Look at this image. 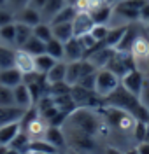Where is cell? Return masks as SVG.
<instances>
[{"instance_id":"277c9868","label":"cell","mask_w":149,"mask_h":154,"mask_svg":"<svg viewBox=\"0 0 149 154\" xmlns=\"http://www.w3.org/2000/svg\"><path fill=\"white\" fill-rule=\"evenodd\" d=\"M105 68L110 70L112 74H116V75L121 79L123 75H126L130 70L135 68V63H133V60L130 56V53H119V51H116L114 56L110 58V61L107 63Z\"/></svg>"},{"instance_id":"4316f807","label":"cell","mask_w":149,"mask_h":154,"mask_svg":"<svg viewBox=\"0 0 149 154\" xmlns=\"http://www.w3.org/2000/svg\"><path fill=\"white\" fill-rule=\"evenodd\" d=\"M32 35H33V28H32V26L16 21V49L23 48Z\"/></svg>"},{"instance_id":"8992f818","label":"cell","mask_w":149,"mask_h":154,"mask_svg":"<svg viewBox=\"0 0 149 154\" xmlns=\"http://www.w3.org/2000/svg\"><path fill=\"white\" fill-rule=\"evenodd\" d=\"M119 81H121V86L125 88L128 93L139 96L140 91H142V88H144L146 77H144V72H140V70H137V68H133V70H130L126 75L121 77Z\"/></svg>"},{"instance_id":"f907efd6","label":"cell","mask_w":149,"mask_h":154,"mask_svg":"<svg viewBox=\"0 0 149 154\" xmlns=\"http://www.w3.org/2000/svg\"><path fill=\"white\" fill-rule=\"evenodd\" d=\"M147 35H149V26H147Z\"/></svg>"},{"instance_id":"5b68a950","label":"cell","mask_w":149,"mask_h":154,"mask_svg":"<svg viewBox=\"0 0 149 154\" xmlns=\"http://www.w3.org/2000/svg\"><path fill=\"white\" fill-rule=\"evenodd\" d=\"M72 123L76 125L77 130L84 131L86 135H95L97 131V119L95 116L91 114L86 109H81V110H74L72 114Z\"/></svg>"},{"instance_id":"83f0119b","label":"cell","mask_w":149,"mask_h":154,"mask_svg":"<svg viewBox=\"0 0 149 154\" xmlns=\"http://www.w3.org/2000/svg\"><path fill=\"white\" fill-rule=\"evenodd\" d=\"M20 49H25V51L30 53L32 56H39V54H44V53H46V42H42V40H39L37 37L32 35V37L26 40V44Z\"/></svg>"},{"instance_id":"4fadbf2b","label":"cell","mask_w":149,"mask_h":154,"mask_svg":"<svg viewBox=\"0 0 149 154\" xmlns=\"http://www.w3.org/2000/svg\"><path fill=\"white\" fill-rule=\"evenodd\" d=\"M23 82V72L16 67L0 70V84L7 88H16L18 84Z\"/></svg>"},{"instance_id":"6da1fadb","label":"cell","mask_w":149,"mask_h":154,"mask_svg":"<svg viewBox=\"0 0 149 154\" xmlns=\"http://www.w3.org/2000/svg\"><path fill=\"white\" fill-rule=\"evenodd\" d=\"M105 103H109L110 107H116V109H121V110L132 114L137 121H146V123L149 121V110L140 103L139 96L128 93L121 84L109 96H105Z\"/></svg>"},{"instance_id":"30bf717a","label":"cell","mask_w":149,"mask_h":154,"mask_svg":"<svg viewBox=\"0 0 149 154\" xmlns=\"http://www.w3.org/2000/svg\"><path fill=\"white\" fill-rule=\"evenodd\" d=\"M26 112V109L18 105H9V107H0V126L9 125V123H20L23 116Z\"/></svg>"},{"instance_id":"9a60e30c","label":"cell","mask_w":149,"mask_h":154,"mask_svg":"<svg viewBox=\"0 0 149 154\" xmlns=\"http://www.w3.org/2000/svg\"><path fill=\"white\" fill-rule=\"evenodd\" d=\"M139 33H140V30L135 23L128 25L123 38L119 40V44L116 46V51H119V53H130V49H132V46H133V42H135V38H137Z\"/></svg>"},{"instance_id":"44dd1931","label":"cell","mask_w":149,"mask_h":154,"mask_svg":"<svg viewBox=\"0 0 149 154\" xmlns=\"http://www.w3.org/2000/svg\"><path fill=\"white\" fill-rule=\"evenodd\" d=\"M53 30V37L58 38L60 42H69L70 38H74V26L72 23H58V25H51Z\"/></svg>"},{"instance_id":"8d00e7d4","label":"cell","mask_w":149,"mask_h":154,"mask_svg":"<svg viewBox=\"0 0 149 154\" xmlns=\"http://www.w3.org/2000/svg\"><path fill=\"white\" fill-rule=\"evenodd\" d=\"M28 2L30 0H7V9L12 11V12L16 14L18 11L25 9V7L28 5Z\"/></svg>"},{"instance_id":"d590c367","label":"cell","mask_w":149,"mask_h":154,"mask_svg":"<svg viewBox=\"0 0 149 154\" xmlns=\"http://www.w3.org/2000/svg\"><path fill=\"white\" fill-rule=\"evenodd\" d=\"M14 23V12L9 9H0V28Z\"/></svg>"},{"instance_id":"816d5d0a","label":"cell","mask_w":149,"mask_h":154,"mask_svg":"<svg viewBox=\"0 0 149 154\" xmlns=\"http://www.w3.org/2000/svg\"><path fill=\"white\" fill-rule=\"evenodd\" d=\"M60 154H65V152H60Z\"/></svg>"},{"instance_id":"1f68e13d","label":"cell","mask_w":149,"mask_h":154,"mask_svg":"<svg viewBox=\"0 0 149 154\" xmlns=\"http://www.w3.org/2000/svg\"><path fill=\"white\" fill-rule=\"evenodd\" d=\"M9 105H16L14 103V91H12V88L0 84V107H9Z\"/></svg>"},{"instance_id":"8fae6325","label":"cell","mask_w":149,"mask_h":154,"mask_svg":"<svg viewBox=\"0 0 149 154\" xmlns=\"http://www.w3.org/2000/svg\"><path fill=\"white\" fill-rule=\"evenodd\" d=\"M14 21H18V23H25V25H28V26H37L39 23H42V18H40V12L37 9H32V7H25V9L18 11L16 14H14Z\"/></svg>"},{"instance_id":"d4e9b609","label":"cell","mask_w":149,"mask_h":154,"mask_svg":"<svg viewBox=\"0 0 149 154\" xmlns=\"http://www.w3.org/2000/svg\"><path fill=\"white\" fill-rule=\"evenodd\" d=\"M0 44L16 48V21L0 28Z\"/></svg>"},{"instance_id":"7402d4cb","label":"cell","mask_w":149,"mask_h":154,"mask_svg":"<svg viewBox=\"0 0 149 154\" xmlns=\"http://www.w3.org/2000/svg\"><path fill=\"white\" fill-rule=\"evenodd\" d=\"M16 65V48L0 44V70H5Z\"/></svg>"},{"instance_id":"3957f363","label":"cell","mask_w":149,"mask_h":154,"mask_svg":"<svg viewBox=\"0 0 149 154\" xmlns=\"http://www.w3.org/2000/svg\"><path fill=\"white\" fill-rule=\"evenodd\" d=\"M121 84L119 77L116 74H112L107 68H100L97 70V81H95V93L98 96H109L116 88Z\"/></svg>"},{"instance_id":"9c48e42d","label":"cell","mask_w":149,"mask_h":154,"mask_svg":"<svg viewBox=\"0 0 149 154\" xmlns=\"http://www.w3.org/2000/svg\"><path fill=\"white\" fill-rule=\"evenodd\" d=\"M84 54L86 51L82 48L81 40L77 37L70 38L69 42H65V54H63V61H79V60H84Z\"/></svg>"},{"instance_id":"ffe728a7","label":"cell","mask_w":149,"mask_h":154,"mask_svg":"<svg viewBox=\"0 0 149 154\" xmlns=\"http://www.w3.org/2000/svg\"><path fill=\"white\" fill-rule=\"evenodd\" d=\"M20 131H21V121L0 126V145H9Z\"/></svg>"},{"instance_id":"c3c4849f","label":"cell","mask_w":149,"mask_h":154,"mask_svg":"<svg viewBox=\"0 0 149 154\" xmlns=\"http://www.w3.org/2000/svg\"><path fill=\"white\" fill-rule=\"evenodd\" d=\"M28 154H51V152H39V151H30Z\"/></svg>"},{"instance_id":"e0dca14e","label":"cell","mask_w":149,"mask_h":154,"mask_svg":"<svg viewBox=\"0 0 149 154\" xmlns=\"http://www.w3.org/2000/svg\"><path fill=\"white\" fill-rule=\"evenodd\" d=\"M44 140L49 142L51 145H54L58 151H61L65 147V135H63L60 126H48V130L44 133Z\"/></svg>"},{"instance_id":"5bb4252c","label":"cell","mask_w":149,"mask_h":154,"mask_svg":"<svg viewBox=\"0 0 149 154\" xmlns=\"http://www.w3.org/2000/svg\"><path fill=\"white\" fill-rule=\"evenodd\" d=\"M67 5V0H48L44 4V7L40 9V18L44 23H51L53 18L58 14L60 11Z\"/></svg>"},{"instance_id":"681fc988","label":"cell","mask_w":149,"mask_h":154,"mask_svg":"<svg viewBox=\"0 0 149 154\" xmlns=\"http://www.w3.org/2000/svg\"><path fill=\"white\" fill-rule=\"evenodd\" d=\"M69 154H77V152H76V151H72V152H69Z\"/></svg>"},{"instance_id":"74e56055","label":"cell","mask_w":149,"mask_h":154,"mask_svg":"<svg viewBox=\"0 0 149 154\" xmlns=\"http://www.w3.org/2000/svg\"><path fill=\"white\" fill-rule=\"evenodd\" d=\"M139 100L140 103L149 110V79H146V82H144V88H142V91L139 95Z\"/></svg>"},{"instance_id":"ac0fdd59","label":"cell","mask_w":149,"mask_h":154,"mask_svg":"<svg viewBox=\"0 0 149 154\" xmlns=\"http://www.w3.org/2000/svg\"><path fill=\"white\" fill-rule=\"evenodd\" d=\"M65 74H67V61L60 60V61H56V65L46 74V82H48V84L65 82Z\"/></svg>"},{"instance_id":"60d3db41","label":"cell","mask_w":149,"mask_h":154,"mask_svg":"<svg viewBox=\"0 0 149 154\" xmlns=\"http://www.w3.org/2000/svg\"><path fill=\"white\" fill-rule=\"evenodd\" d=\"M137 151L139 154H149V142H140L137 145Z\"/></svg>"},{"instance_id":"7a4b0ae2","label":"cell","mask_w":149,"mask_h":154,"mask_svg":"<svg viewBox=\"0 0 149 154\" xmlns=\"http://www.w3.org/2000/svg\"><path fill=\"white\" fill-rule=\"evenodd\" d=\"M130 56L133 60L137 70L144 72V74L149 70V35L147 33L140 32L137 35L133 46L130 49Z\"/></svg>"},{"instance_id":"2e32d148","label":"cell","mask_w":149,"mask_h":154,"mask_svg":"<svg viewBox=\"0 0 149 154\" xmlns=\"http://www.w3.org/2000/svg\"><path fill=\"white\" fill-rule=\"evenodd\" d=\"M14 91V103L18 107H23V109H30L33 107V102H32V95H30V89L25 82L18 84L16 88H12Z\"/></svg>"},{"instance_id":"7dc6e473","label":"cell","mask_w":149,"mask_h":154,"mask_svg":"<svg viewBox=\"0 0 149 154\" xmlns=\"http://www.w3.org/2000/svg\"><path fill=\"white\" fill-rule=\"evenodd\" d=\"M7 154H21V152H20V151H16V149H12V147H9Z\"/></svg>"},{"instance_id":"603a6c76","label":"cell","mask_w":149,"mask_h":154,"mask_svg":"<svg viewBox=\"0 0 149 154\" xmlns=\"http://www.w3.org/2000/svg\"><path fill=\"white\" fill-rule=\"evenodd\" d=\"M56 61L58 60H54L53 56H49L48 53L39 54V56H35V72L40 74V75H46L51 68L56 65Z\"/></svg>"},{"instance_id":"d6a6232c","label":"cell","mask_w":149,"mask_h":154,"mask_svg":"<svg viewBox=\"0 0 149 154\" xmlns=\"http://www.w3.org/2000/svg\"><path fill=\"white\" fill-rule=\"evenodd\" d=\"M109 25H95L93 28H91V35H93V38L97 40V42H104L105 40V37H107V33H109Z\"/></svg>"},{"instance_id":"f1b7e54d","label":"cell","mask_w":149,"mask_h":154,"mask_svg":"<svg viewBox=\"0 0 149 154\" xmlns=\"http://www.w3.org/2000/svg\"><path fill=\"white\" fill-rule=\"evenodd\" d=\"M46 53L60 61V60H63V54H65V44L53 37L49 42H46Z\"/></svg>"},{"instance_id":"836d02e7","label":"cell","mask_w":149,"mask_h":154,"mask_svg":"<svg viewBox=\"0 0 149 154\" xmlns=\"http://www.w3.org/2000/svg\"><path fill=\"white\" fill-rule=\"evenodd\" d=\"M132 137L135 138V142L140 144V142H144V138H146V121H135V126H133V133Z\"/></svg>"},{"instance_id":"f6af8a7d","label":"cell","mask_w":149,"mask_h":154,"mask_svg":"<svg viewBox=\"0 0 149 154\" xmlns=\"http://www.w3.org/2000/svg\"><path fill=\"white\" fill-rule=\"evenodd\" d=\"M125 154H139V151H137V147H133V149H128Z\"/></svg>"},{"instance_id":"4dcf8cb0","label":"cell","mask_w":149,"mask_h":154,"mask_svg":"<svg viewBox=\"0 0 149 154\" xmlns=\"http://www.w3.org/2000/svg\"><path fill=\"white\" fill-rule=\"evenodd\" d=\"M33 37H37L42 42H49L53 38V30H51L49 23H39L37 26H33Z\"/></svg>"},{"instance_id":"b9f144b4","label":"cell","mask_w":149,"mask_h":154,"mask_svg":"<svg viewBox=\"0 0 149 154\" xmlns=\"http://www.w3.org/2000/svg\"><path fill=\"white\" fill-rule=\"evenodd\" d=\"M104 154H125V152H121V151H119V149H116V147H107Z\"/></svg>"},{"instance_id":"7bdbcfd3","label":"cell","mask_w":149,"mask_h":154,"mask_svg":"<svg viewBox=\"0 0 149 154\" xmlns=\"http://www.w3.org/2000/svg\"><path fill=\"white\" fill-rule=\"evenodd\" d=\"M144 142H149V121L146 123V138H144Z\"/></svg>"},{"instance_id":"f546056e","label":"cell","mask_w":149,"mask_h":154,"mask_svg":"<svg viewBox=\"0 0 149 154\" xmlns=\"http://www.w3.org/2000/svg\"><path fill=\"white\" fill-rule=\"evenodd\" d=\"M30 142H32V140L28 138V135L21 130L20 133L16 135V138H14V140L9 144V147L16 149V151H20L21 154H26L30 151Z\"/></svg>"},{"instance_id":"db71d44e","label":"cell","mask_w":149,"mask_h":154,"mask_svg":"<svg viewBox=\"0 0 149 154\" xmlns=\"http://www.w3.org/2000/svg\"><path fill=\"white\" fill-rule=\"evenodd\" d=\"M26 154H28V152H26Z\"/></svg>"},{"instance_id":"ee69618b","label":"cell","mask_w":149,"mask_h":154,"mask_svg":"<svg viewBox=\"0 0 149 154\" xmlns=\"http://www.w3.org/2000/svg\"><path fill=\"white\" fill-rule=\"evenodd\" d=\"M9 151V145H0V154H7Z\"/></svg>"},{"instance_id":"7c38bea8","label":"cell","mask_w":149,"mask_h":154,"mask_svg":"<svg viewBox=\"0 0 149 154\" xmlns=\"http://www.w3.org/2000/svg\"><path fill=\"white\" fill-rule=\"evenodd\" d=\"M14 67L20 68L23 75L32 74V72H35V56H32L25 49H16V65Z\"/></svg>"},{"instance_id":"bcb514c9","label":"cell","mask_w":149,"mask_h":154,"mask_svg":"<svg viewBox=\"0 0 149 154\" xmlns=\"http://www.w3.org/2000/svg\"><path fill=\"white\" fill-rule=\"evenodd\" d=\"M0 9H7V0H0Z\"/></svg>"},{"instance_id":"f35d334b","label":"cell","mask_w":149,"mask_h":154,"mask_svg":"<svg viewBox=\"0 0 149 154\" xmlns=\"http://www.w3.org/2000/svg\"><path fill=\"white\" fill-rule=\"evenodd\" d=\"M139 21L140 23H144L146 26H149V0L142 5V9L139 12Z\"/></svg>"},{"instance_id":"d6986e66","label":"cell","mask_w":149,"mask_h":154,"mask_svg":"<svg viewBox=\"0 0 149 154\" xmlns=\"http://www.w3.org/2000/svg\"><path fill=\"white\" fill-rule=\"evenodd\" d=\"M91 18L95 21V25H109L110 18H112V5L109 4H102L93 11H89Z\"/></svg>"},{"instance_id":"e575fe53","label":"cell","mask_w":149,"mask_h":154,"mask_svg":"<svg viewBox=\"0 0 149 154\" xmlns=\"http://www.w3.org/2000/svg\"><path fill=\"white\" fill-rule=\"evenodd\" d=\"M95 81H97V72H93V74H89V75L82 77V79H81L77 84H79L81 88H84V89L95 91Z\"/></svg>"},{"instance_id":"cb8c5ba5","label":"cell","mask_w":149,"mask_h":154,"mask_svg":"<svg viewBox=\"0 0 149 154\" xmlns=\"http://www.w3.org/2000/svg\"><path fill=\"white\" fill-rule=\"evenodd\" d=\"M126 28H128V25H123V26H110L109 33H107V37H105V40H104L102 44L107 46V48H114L116 49V46L119 44V40H121L123 35H125Z\"/></svg>"},{"instance_id":"52a82bcc","label":"cell","mask_w":149,"mask_h":154,"mask_svg":"<svg viewBox=\"0 0 149 154\" xmlns=\"http://www.w3.org/2000/svg\"><path fill=\"white\" fill-rule=\"evenodd\" d=\"M72 26H74V37H81L91 32V28L95 26V21L88 11H77L76 18L72 21Z\"/></svg>"},{"instance_id":"ba28073f","label":"cell","mask_w":149,"mask_h":154,"mask_svg":"<svg viewBox=\"0 0 149 154\" xmlns=\"http://www.w3.org/2000/svg\"><path fill=\"white\" fill-rule=\"evenodd\" d=\"M21 130L28 135L30 140H40V138H44V133H46L48 126L44 123V119H42L40 116H37V117L30 119L28 123L21 125Z\"/></svg>"},{"instance_id":"484cf974","label":"cell","mask_w":149,"mask_h":154,"mask_svg":"<svg viewBox=\"0 0 149 154\" xmlns=\"http://www.w3.org/2000/svg\"><path fill=\"white\" fill-rule=\"evenodd\" d=\"M76 14H77L76 5H70V4H67V5L60 11L54 18H53V21H51L49 25H58V23H72V21H74V18H76Z\"/></svg>"},{"instance_id":"f5cc1de1","label":"cell","mask_w":149,"mask_h":154,"mask_svg":"<svg viewBox=\"0 0 149 154\" xmlns=\"http://www.w3.org/2000/svg\"><path fill=\"white\" fill-rule=\"evenodd\" d=\"M147 74H149V70H147Z\"/></svg>"},{"instance_id":"ab89813d","label":"cell","mask_w":149,"mask_h":154,"mask_svg":"<svg viewBox=\"0 0 149 154\" xmlns=\"http://www.w3.org/2000/svg\"><path fill=\"white\" fill-rule=\"evenodd\" d=\"M48 0H30L28 2V7H32V9H37L40 12V9L44 7V4H46Z\"/></svg>"}]
</instances>
